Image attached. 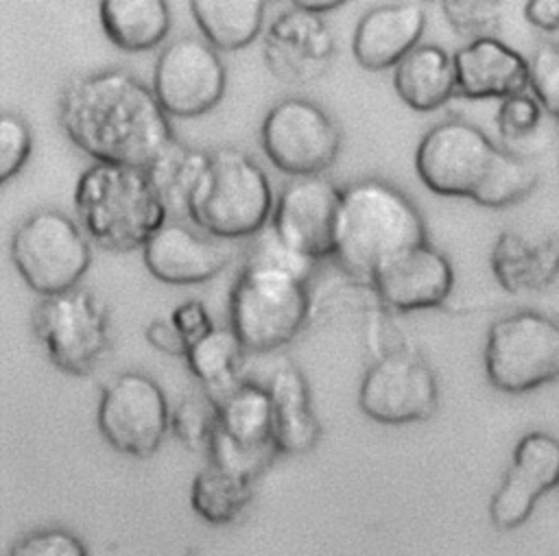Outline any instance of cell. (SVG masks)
<instances>
[{
	"label": "cell",
	"instance_id": "cell-38",
	"mask_svg": "<svg viewBox=\"0 0 559 556\" xmlns=\"http://www.w3.org/2000/svg\"><path fill=\"white\" fill-rule=\"evenodd\" d=\"M146 340L168 353V355H179L186 358L188 355V342L183 340V336L177 331V327L173 325L170 318H155L146 325Z\"/></svg>",
	"mask_w": 559,
	"mask_h": 556
},
{
	"label": "cell",
	"instance_id": "cell-36",
	"mask_svg": "<svg viewBox=\"0 0 559 556\" xmlns=\"http://www.w3.org/2000/svg\"><path fill=\"white\" fill-rule=\"evenodd\" d=\"M542 120V105L531 94H515L511 98L500 100L496 113L498 133L504 140H524L528 137Z\"/></svg>",
	"mask_w": 559,
	"mask_h": 556
},
{
	"label": "cell",
	"instance_id": "cell-3",
	"mask_svg": "<svg viewBox=\"0 0 559 556\" xmlns=\"http://www.w3.org/2000/svg\"><path fill=\"white\" fill-rule=\"evenodd\" d=\"M426 242V222L400 188L382 179L343 188L334 257L352 277L369 283L389 259Z\"/></svg>",
	"mask_w": 559,
	"mask_h": 556
},
{
	"label": "cell",
	"instance_id": "cell-7",
	"mask_svg": "<svg viewBox=\"0 0 559 556\" xmlns=\"http://www.w3.org/2000/svg\"><path fill=\"white\" fill-rule=\"evenodd\" d=\"M9 253L20 277L41 297L76 288L92 264L87 233L59 209L28 214L13 229Z\"/></svg>",
	"mask_w": 559,
	"mask_h": 556
},
{
	"label": "cell",
	"instance_id": "cell-21",
	"mask_svg": "<svg viewBox=\"0 0 559 556\" xmlns=\"http://www.w3.org/2000/svg\"><path fill=\"white\" fill-rule=\"evenodd\" d=\"M395 94L415 111H435L456 94L454 59L435 44H419L393 68Z\"/></svg>",
	"mask_w": 559,
	"mask_h": 556
},
{
	"label": "cell",
	"instance_id": "cell-25",
	"mask_svg": "<svg viewBox=\"0 0 559 556\" xmlns=\"http://www.w3.org/2000/svg\"><path fill=\"white\" fill-rule=\"evenodd\" d=\"M210 164V153L190 148L177 137L146 168V174L157 190L168 214L188 216L190 198Z\"/></svg>",
	"mask_w": 559,
	"mask_h": 556
},
{
	"label": "cell",
	"instance_id": "cell-32",
	"mask_svg": "<svg viewBox=\"0 0 559 556\" xmlns=\"http://www.w3.org/2000/svg\"><path fill=\"white\" fill-rule=\"evenodd\" d=\"M531 89L546 113L559 122V44H546L528 59Z\"/></svg>",
	"mask_w": 559,
	"mask_h": 556
},
{
	"label": "cell",
	"instance_id": "cell-37",
	"mask_svg": "<svg viewBox=\"0 0 559 556\" xmlns=\"http://www.w3.org/2000/svg\"><path fill=\"white\" fill-rule=\"evenodd\" d=\"M173 321V325L177 327V331L183 336V340L188 342V349L201 340L205 334H210L214 329L212 316L207 312V307L199 301V299H186L181 301L168 316Z\"/></svg>",
	"mask_w": 559,
	"mask_h": 556
},
{
	"label": "cell",
	"instance_id": "cell-15",
	"mask_svg": "<svg viewBox=\"0 0 559 556\" xmlns=\"http://www.w3.org/2000/svg\"><path fill=\"white\" fill-rule=\"evenodd\" d=\"M559 484V440L548 432H526L513 447L511 464L491 495L489 519L498 530L528 521L542 495Z\"/></svg>",
	"mask_w": 559,
	"mask_h": 556
},
{
	"label": "cell",
	"instance_id": "cell-27",
	"mask_svg": "<svg viewBox=\"0 0 559 556\" xmlns=\"http://www.w3.org/2000/svg\"><path fill=\"white\" fill-rule=\"evenodd\" d=\"M557 259L559 253L552 246L531 249L518 233L504 231L496 238L491 270L504 290L520 292L524 288H537L542 281H552L559 266Z\"/></svg>",
	"mask_w": 559,
	"mask_h": 556
},
{
	"label": "cell",
	"instance_id": "cell-4",
	"mask_svg": "<svg viewBox=\"0 0 559 556\" xmlns=\"http://www.w3.org/2000/svg\"><path fill=\"white\" fill-rule=\"evenodd\" d=\"M74 211L90 242L107 251L142 249L168 220L146 170L92 164L74 185Z\"/></svg>",
	"mask_w": 559,
	"mask_h": 556
},
{
	"label": "cell",
	"instance_id": "cell-14",
	"mask_svg": "<svg viewBox=\"0 0 559 556\" xmlns=\"http://www.w3.org/2000/svg\"><path fill=\"white\" fill-rule=\"evenodd\" d=\"M343 188L317 177H297L280 192L271 227L293 251L319 262L336 255V225Z\"/></svg>",
	"mask_w": 559,
	"mask_h": 556
},
{
	"label": "cell",
	"instance_id": "cell-24",
	"mask_svg": "<svg viewBox=\"0 0 559 556\" xmlns=\"http://www.w3.org/2000/svg\"><path fill=\"white\" fill-rule=\"evenodd\" d=\"M190 13L203 39L218 50L249 46L262 31L264 4L260 0H194Z\"/></svg>",
	"mask_w": 559,
	"mask_h": 556
},
{
	"label": "cell",
	"instance_id": "cell-8",
	"mask_svg": "<svg viewBox=\"0 0 559 556\" xmlns=\"http://www.w3.org/2000/svg\"><path fill=\"white\" fill-rule=\"evenodd\" d=\"M485 375L502 392L520 395L559 379V323L537 310H515L489 325Z\"/></svg>",
	"mask_w": 559,
	"mask_h": 556
},
{
	"label": "cell",
	"instance_id": "cell-6",
	"mask_svg": "<svg viewBox=\"0 0 559 556\" xmlns=\"http://www.w3.org/2000/svg\"><path fill=\"white\" fill-rule=\"evenodd\" d=\"M308 316L306 279L280 266L245 262L229 292V327L247 351L269 353L288 345Z\"/></svg>",
	"mask_w": 559,
	"mask_h": 556
},
{
	"label": "cell",
	"instance_id": "cell-29",
	"mask_svg": "<svg viewBox=\"0 0 559 556\" xmlns=\"http://www.w3.org/2000/svg\"><path fill=\"white\" fill-rule=\"evenodd\" d=\"M277 449L275 445H260V447H245L236 440H231L221 427H216L207 456H210V464L245 478L249 482H253V478H258L275 458Z\"/></svg>",
	"mask_w": 559,
	"mask_h": 556
},
{
	"label": "cell",
	"instance_id": "cell-2",
	"mask_svg": "<svg viewBox=\"0 0 559 556\" xmlns=\"http://www.w3.org/2000/svg\"><path fill=\"white\" fill-rule=\"evenodd\" d=\"M415 170L430 192L465 196L491 209L520 203L539 181L533 161L496 146L465 120H445L426 131L415 150Z\"/></svg>",
	"mask_w": 559,
	"mask_h": 556
},
{
	"label": "cell",
	"instance_id": "cell-33",
	"mask_svg": "<svg viewBox=\"0 0 559 556\" xmlns=\"http://www.w3.org/2000/svg\"><path fill=\"white\" fill-rule=\"evenodd\" d=\"M7 556H90V552L66 528H39L20 536Z\"/></svg>",
	"mask_w": 559,
	"mask_h": 556
},
{
	"label": "cell",
	"instance_id": "cell-34",
	"mask_svg": "<svg viewBox=\"0 0 559 556\" xmlns=\"http://www.w3.org/2000/svg\"><path fill=\"white\" fill-rule=\"evenodd\" d=\"M441 9L452 28L459 31V35H469L472 39L491 37L500 17V4L487 0H448Z\"/></svg>",
	"mask_w": 559,
	"mask_h": 556
},
{
	"label": "cell",
	"instance_id": "cell-17",
	"mask_svg": "<svg viewBox=\"0 0 559 556\" xmlns=\"http://www.w3.org/2000/svg\"><path fill=\"white\" fill-rule=\"evenodd\" d=\"M231 246L181 222H166L142 246L148 273L175 286L203 283L214 279L231 259Z\"/></svg>",
	"mask_w": 559,
	"mask_h": 556
},
{
	"label": "cell",
	"instance_id": "cell-1",
	"mask_svg": "<svg viewBox=\"0 0 559 556\" xmlns=\"http://www.w3.org/2000/svg\"><path fill=\"white\" fill-rule=\"evenodd\" d=\"M59 124L96 164L142 170L175 140L153 87L122 68L68 81L59 96Z\"/></svg>",
	"mask_w": 559,
	"mask_h": 556
},
{
	"label": "cell",
	"instance_id": "cell-22",
	"mask_svg": "<svg viewBox=\"0 0 559 556\" xmlns=\"http://www.w3.org/2000/svg\"><path fill=\"white\" fill-rule=\"evenodd\" d=\"M245 353L247 349L231 327H214L188 349V371L201 382L212 406H218L247 379Z\"/></svg>",
	"mask_w": 559,
	"mask_h": 556
},
{
	"label": "cell",
	"instance_id": "cell-31",
	"mask_svg": "<svg viewBox=\"0 0 559 556\" xmlns=\"http://www.w3.org/2000/svg\"><path fill=\"white\" fill-rule=\"evenodd\" d=\"M249 262H262V264H271V266H280L286 268L295 275H299L301 279H310L314 273L317 262L293 251L286 242H282V238L275 233V229L271 227V222L251 238V246L247 253Z\"/></svg>",
	"mask_w": 559,
	"mask_h": 556
},
{
	"label": "cell",
	"instance_id": "cell-19",
	"mask_svg": "<svg viewBox=\"0 0 559 556\" xmlns=\"http://www.w3.org/2000/svg\"><path fill=\"white\" fill-rule=\"evenodd\" d=\"M426 26V9L419 2H389L367 11L352 37L356 61L380 72L395 68L411 50L419 46Z\"/></svg>",
	"mask_w": 559,
	"mask_h": 556
},
{
	"label": "cell",
	"instance_id": "cell-28",
	"mask_svg": "<svg viewBox=\"0 0 559 556\" xmlns=\"http://www.w3.org/2000/svg\"><path fill=\"white\" fill-rule=\"evenodd\" d=\"M253 497L249 480L231 475L214 464L201 469L190 484L192 510L212 525L234 523Z\"/></svg>",
	"mask_w": 559,
	"mask_h": 556
},
{
	"label": "cell",
	"instance_id": "cell-30",
	"mask_svg": "<svg viewBox=\"0 0 559 556\" xmlns=\"http://www.w3.org/2000/svg\"><path fill=\"white\" fill-rule=\"evenodd\" d=\"M216 427L218 416L210 399L186 397L170 410L168 430L192 451H207Z\"/></svg>",
	"mask_w": 559,
	"mask_h": 556
},
{
	"label": "cell",
	"instance_id": "cell-35",
	"mask_svg": "<svg viewBox=\"0 0 559 556\" xmlns=\"http://www.w3.org/2000/svg\"><path fill=\"white\" fill-rule=\"evenodd\" d=\"M33 148V135L24 118L15 113H2L0 118V181L7 183L28 161Z\"/></svg>",
	"mask_w": 559,
	"mask_h": 556
},
{
	"label": "cell",
	"instance_id": "cell-20",
	"mask_svg": "<svg viewBox=\"0 0 559 556\" xmlns=\"http://www.w3.org/2000/svg\"><path fill=\"white\" fill-rule=\"evenodd\" d=\"M273 406V445L277 454H306L321 438V423L312 410L310 388L297 364L284 360L266 382Z\"/></svg>",
	"mask_w": 559,
	"mask_h": 556
},
{
	"label": "cell",
	"instance_id": "cell-39",
	"mask_svg": "<svg viewBox=\"0 0 559 556\" xmlns=\"http://www.w3.org/2000/svg\"><path fill=\"white\" fill-rule=\"evenodd\" d=\"M524 17L546 31L557 33L559 31V0H531L524 4Z\"/></svg>",
	"mask_w": 559,
	"mask_h": 556
},
{
	"label": "cell",
	"instance_id": "cell-13",
	"mask_svg": "<svg viewBox=\"0 0 559 556\" xmlns=\"http://www.w3.org/2000/svg\"><path fill=\"white\" fill-rule=\"evenodd\" d=\"M227 85V70L207 41L179 37L168 44L153 70V92L168 116L194 118L214 109Z\"/></svg>",
	"mask_w": 559,
	"mask_h": 556
},
{
	"label": "cell",
	"instance_id": "cell-26",
	"mask_svg": "<svg viewBox=\"0 0 559 556\" xmlns=\"http://www.w3.org/2000/svg\"><path fill=\"white\" fill-rule=\"evenodd\" d=\"M216 408L218 427L245 447L271 445L273 438V406L266 384L245 379Z\"/></svg>",
	"mask_w": 559,
	"mask_h": 556
},
{
	"label": "cell",
	"instance_id": "cell-9",
	"mask_svg": "<svg viewBox=\"0 0 559 556\" xmlns=\"http://www.w3.org/2000/svg\"><path fill=\"white\" fill-rule=\"evenodd\" d=\"M33 331L48 360L68 375L92 373L111 345L109 310L83 288L44 297L33 310Z\"/></svg>",
	"mask_w": 559,
	"mask_h": 556
},
{
	"label": "cell",
	"instance_id": "cell-18",
	"mask_svg": "<svg viewBox=\"0 0 559 556\" xmlns=\"http://www.w3.org/2000/svg\"><path fill=\"white\" fill-rule=\"evenodd\" d=\"M452 59L456 92L469 100H504L531 87L528 61L493 35L469 39Z\"/></svg>",
	"mask_w": 559,
	"mask_h": 556
},
{
	"label": "cell",
	"instance_id": "cell-5",
	"mask_svg": "<svg viewBox=\"0 0 559 556\" xmlns=\"http://www.w3.org/2000/svg\"><path fill=\"white\" fill-rule=\"evenodd\" d=\"M264 170L242 150L210 153V164L190 198L188 218L207 235L231 242L260 233L273 214Z\"/></svg>",
	"mask_w": 559,
	"mask_h": 556
},
{
	"label": "cell",
	"instance_id": "cell-10",
	"mask_svg": "<svg viewBox=\"0 0 559 556\" xmlns=\"http://www.w3.org/2000/svg\"><path fill=\"white\" fill-rule=\"evenodd\" d=\"M260 144L269 161L282 172L317 177L334 164L341 131L332 116L314 100L290 96L275 102L262 120Z\"/></svg>",
	"mask_w": 559,
	"mask_h": 556
},
{
	"label": "cell",
	"instance_id": "cell-40",
	"mask_svg": "<svg viewBox=\"0 0 559 556\" xmlns=\"http://www.w3.org/2000/svg\"><path fill=\"white\" fill-rule=\"evenodd\" d=\"M295 9H301L310 15H319V13H328V11H334L338 7H343V2H336V0H328V2H295L293 4Z\"/></svg>",
	"mask_w": 559,
	"mask_h": 556
},
{
	"label": "cell",
	"instance_id": "cell-23",
	"mask_svg": "<svg viewBox=\"0 0 559 556\" xmlns=\"http://www.w3.org/2000/svg\"><path fill=\"white\" fill-rule=\"evenodd\" d=\"M98 17L111 44L127 52H144L164 41L170 31V9L164 0H107Z\"/></svg>",
	"mask_w": 559,
	"mask_h": 556
},
{
	"label": "cell",
	"instance_id": "cell-12",
	"mask_svg": "<svg viewBox=\"0 0 559 556\" xmlns=\"http://www.w3.org/2000/svg\"><path fill=\"white\" fill-rule=\"evenodd\" d=\"M437 406V377L415 351L400 349L378 358L360 379L358 408L376 423L404 425L426 421Z\"/></svg>",
	"mask_w": 559,
	"mask_h": 556
},
{
	"label": "cell",
	"instance_id": "cell-11",
	"mask_svg": "<svg viewBox=\"0 0 559 556\" xmlns=\"http://www.w3.org/2000/svg\"><path fill=\"white\" fill-rule=\"evenodd\" d=\"M98 430L103 438L120 454L148 458L162 445L170 408L162 386L138 371L114 377L100 392Z\"/></svg>",
	"mask_w": 559,
	"mask_h": 556
},
{
	"label": "cell",
	"instance_id": "cell-16",
	"mask_svg": "<svg viewBox=\"0 0 559 556\" xmlns=\"http://www.w3.org/2000/svg\"><path fill=\"white\" fill-rule=\"evenodd\" d=\"M369 286L389 310H430L450 297L454 286V270L450 259L426 242L395 255L384 266H380L373 273Z\"/></svg>",
	"mask_w": 559,
	"mask_h": 556
}]
</instances>
